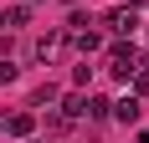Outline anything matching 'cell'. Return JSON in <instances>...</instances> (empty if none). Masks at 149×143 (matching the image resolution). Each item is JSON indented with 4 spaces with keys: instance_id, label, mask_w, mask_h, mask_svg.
<instances>
[{
    "instance_id": "1",
    "label": "cell",
    "mask_w": 149,
    "mask_h": 143,
    "mask_svg": "<svg viewBox=\"0 0 149 143\" xmlns=\"http://www.w3.org/2000/svg\"><path fill=\"white\" fill-rule=\"evenodd\" d=\"M134 67H139V51L134 46H108V72H113V77H118V82H129V77H134Z\"/></svg>"
},
{
    "instance_id": "2",
    "label": "cell",
    "mask_w": 149,
    "mask_h": 143,
    "mask_svg": "<svg viewBox=\"0 0 149 143\" xmlns=\"http://www.w3.org/2000/svg\"><path fill=\"white\" fill-rule=\"evenodd\" d=\"M103 26L113 31V36H134L139 31V5H113V10L103 15Z\"/></svg>"
},
{
    "instance_id": "3",
    "label": "cell",
    "mask_w": 149,
    "mask_h": 143,
    "mask_svg": "<svg viewBox=\"0 0 149 143\" xmlns=\"http://www.w3.org/2000/svg\"><path fill=\"white\" fill-rule=\"evenodd\" d=\"M108 118H118L123 128H134L139 118H144V107H139V97H134V92H129V97H118V102H113V107H108Z\"/></svg>"
},
{
    "instance_id": "4",
    "label": "cell",
    "mask_w": 149,
    "mask_h": 143,
    "mask_svg": "<svg viewBox=\"0 0 149 143\" xmlns=\"http://www.w3.org/2000/svg\"><path fill=\"white\" fill-rule=\"evenodd\" d=\"M62 46H67V36H62V31H52V36H36V46H31V51H36V61H57Z\"/></svg>"
},
{
    "instance_id": "5",
    "label": "cell",
    "mask_w": 149,
    "mask_h": 143,
    "mask_svg": "<svg viewBox=\"0 0 149 143\" xmlns=\"http://www.w3.org/2000/svg\"><path fill=\"white\" fill-rule=\"evenodd\" d=\"M31 128H36V113H10L5 118V133L10 138H31Z\"/></svg>"
},
{
    "instance_id": "6",
    "label": "cell",
    "mask_w": 149,
    "mask_h": 143,
    "mask_svg": "<svg viewBox=\"0 0 149 143\" xmlns=\"http://www.w3.org/2000/svg\"><path fill=\"white\" fill-rule=\"evenodd\" d=\"M72 46H77V51H82V56H93V51L103 46V36H98V31H88V26H82V31H72Z\"/></svg>"
},
{
    "instance_id": "7",
    "label": "cell",
    "mask_w": 149,
    "mask_h": 143,
    "mask_svg": "<svg viewBox=\"0 0 149 143\" xmlns=\"http://www.w3.org/2000/svg\"><path fill=\"white\" fill-rule=\"evenodd\" d=\"M57 97H62L57 87H52V82H41V87H36V92H31V107H52V102H57Z\"/></svg>"
},
{
    "instance_id": "8",
    "label": "cell",
    "mask_w": 149,
    "mask_h": 143,
    "mask_svg": "<svg viewBox=\"0 0 149 143\" xmlns=\"http://www.w3.org/2000/svg\"><path fill=\"white\" fill-rule=\"evenodd\" d=\"M108 107H113L108 97H88V107H82V118H108Z\"/></svg>"
},
{
    "instance_id": "9",
    "label": "cell",
    "mask_w": 149,
    "mask_h": 143,
    "mask_svg": "<svg viewBox=\"0 0 149 143\" xmlns=\"http://www.w3.org/2000/svg\"><path fill=\"white\" fill-rule=\"evenodd\" d=\"M129 82H134V97H149V67H134Z\"/></svg>"
},
{
    "instance_id": "10",
    "label": "cell",
    "mask_w": 149,
    "mask_h": 143,
    "mask_svg": "<svg viewBox=\"0 0 149 143\" xmlns=\"http://www.w3.org/2000/svg\"><path fill=\"white\" fill-rule=\"evenodd\" d=\"M82 107H88V97H82V92H72V97H67V107H62V113H67V118H72V123H77V118H82Z\"/></svg>"
},
{
    "instance_id": "11",
    "label": "cell",
    "mask_w": 149,
    "mask_h": 143,
    "mask_svg": "<svg viewBox=\"0 0 149 143\" xmlns=\"http://www.w3.org/2000/svg\"><path fill=\"white\" fill-rule=\"evenodd\" d=\"M5 21H10V26H26V21H31V5H10V15H5Z\"/></svg>"
},
{
    "instance_id": "12",
    "label": "cell",
    "mask_w": 149,
    "mask_h": 143,
    "mask_svg": "<svg viewBox=\"0 0 149 143\" xmlns=\"http://www.w3.org/2000/svg\"><path fill=\"white\" fill-rule=\"evenodd\" d=\"M15 82V61H0V87H10Z\"/></svg>"
},
{
    "instance_id": "13",
    "label": "cell",
    "mask_w": 149,
    "mask_h": 143,
    "mask_svg": "<svg viewBox=\"0 0 149 143\" xmlns=\"http://www.w3.org/2000/svg\"><path fill=\"white\" fill-rule=\"evenodd\" d=\"M0 31H5V15H0Z\"/></svg>"
},
{
    "instance_id": "14",
    "label": "cell",
    "mask_w": 149,
    "mask_h": 143,
    "mask_svg": "<svg viewBox=\"0 0 149 143\" xmlns=\"http://www.w3.org/2000/svg\"><path fill=\"white\" fill-rule=\"evenodd\" d=\"M67 5H72V0H67Z\"/></svg>"
}]
</instances>
